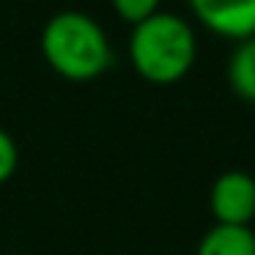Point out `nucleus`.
I'll use <instances>...</instances> for the list:
<instances>
[{
	"label": "nucleus",
	"instance_id": "obj_5",
	"mask_svg": "<svg viewBox=\"0 0 255 255\" xmlns=\"http://www.w3.org/2000/svg\"><path fill=\"white\" fill-rule=\"evenodd\" d=\"M198 255H255V233L247 225H214L198 244Z\"/></svg>",
	"mask_w": 255,
	"mask_h": 255
},
{
	"label": "nucleus",
	"instance_id": "obj_3",
	"mask_svg": "<svg viewBox=\"0 0 255 255\" xmlns=\"http://www.w3.org/2000/svg\"><path fill=\"white\" fill-rule=\"evenodd\" d=\"M189 8L206 30L231 41L255 36V0H189Z\"/></svg>",
	"mask_w": 255,
	"mask_h": 255
},
{
	"label": "nucleus",
	"instance_id": "obj_2",
	"mask_svg": "<svg viewBox=\"0 0 255 255\" xmlns=\"http://www.w3.org/2000/svg\"><path fill=\"white\" fill-rule=\"evenodd\" d=\"M41 52L52 72L72 83H88L107 72L113 50L107 33L83 11H58L41 30Z\"/></svg>",
	"mask_w": 255,
	"mask_h": 255
},
{
	"label": "nucleus",
	"instance_id": "obj_4",
	"mask_svg": "<svg viewBox=\"0 0 255 255\" xmlns=\"http://www.w3.org/2000/svg\"><path fill=\"white\" fill-rule=\"evenodd\" d=\"M209 206L217 225H247L255 217V178L231 170L211 184Z\"/></svg>",
	"mask_w": 255,
	"mask_h": 255
},
{
	"label": "nucleus",
	"instance_id": "obj_7",
	"mask_svg": "<svg viewBox=\"0 0 255 255\" xmlns=\"http://www.w3.org/2000/svg\"><path fill=\"white\" fill-rule=\"evenodd\" d=\"M110 3H113L118 17L134 28V25L145 22L148 17H154V14L159 11L162 0H110Z\"/></svg>",
	"mask_w": 255,
	"mask_h": 255
},
{
	"label": "nucleus",
	"instance_id": "obj_8",
	"mask_svg": "<svg viewBox=\"0 0 255 255\" xmlns=\"http://www.w3.org/2000/svg\"><path fill=\"white\" fill-rule=\"evenodd\" d=\"M17 162H19L17 143H14V137L6 132V129H0V184L8 181V178L14 176Z\"/></svg>",
	"mask_w": 255,
	"mask_h": 255
},
{
	"label": "nucleus",
	"instance_id": "obj_1",
	"mask_svg": "<svg viewBox=\"0 0 255 255\" xmlns=\"http://www.w3.org/2000/svg\"><path fill=\"white\" fill-rule=\"evenodd\" d=\"M129 58L143 80L154 85H173L192 69L198 58V39L187 19L156 11L154 17L132 28Z\"/></svg>",
	"mask_w": 255,
	"mask_h": 255
},
{
	"label": "nucleus",
	"instance_id": "obj_6",
	"mask_svg": "<svg viewBox=\"0 0 255 255\" xmlns=\"http://www.w3.org/2000/svg\"><path fill=\"white\" fill-rule=\"evenodd\" d=\"M228 83L239 99L255 105V36L239 41V47L233 50L228 61Z\"/></svg>",
	"mask_w": 255,
	"mask_h": 255
}]
</instances>
